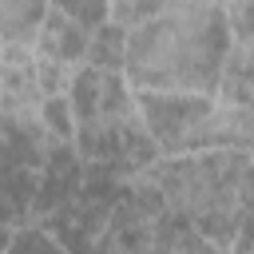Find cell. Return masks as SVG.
Instances as JSON below:
<instances>
[{"instance_id":"52a82bcc","label":"cell","mask_w":254,"mask_h":254,"mask_svg":"<svg viewBox=\"0 0 254 254\" xmlns=\"http://www.w3.org/2000/svg\"><path fill=\"white\" fill-rule=\"evenodd\" d=\"M218 107H222V147L254 155V107L222 103V99H218Z\"/></svg>"},{"instance_id":"3957f363","label":"cell","mask_w":254,"mask_h":254,"mask_svg":"<svg viewBox=\"0 0 254 254\" xmlns=\"http://www.w3.org/2000/svg\"><path fill=\"white\" fill-rule=\"evenodd\" d=\"M139 111L163 155H190V151L222 147V107L214 95L139 91Z\"/></svg>"},{"instance_id":"5b68a950","label":"cell","mask_w":254,"mask_h":254,"mask_svg":"<svg viewBox=\"0 0 254 254\" xmlns=\"http://www.w3.org/2000/svg\"><path fill=\"white\" fill-rule=\"evenodd\" d=\"M48 8H52V0H0V44L36 48Z\"/></svg>"},{"instance_id":"7c38bea8","label":"cell","mask_w":254,"mask_h":254,"mask_svg":"<svg viewBox=\"0 0 254 254\" xmlns=\"http://www.w3.org/2000/svg\"><path fill=\"white\" fill-rule=\"evenodd\" d=\"M0 91H4V83H0Z\"/></svg>"},{"instance_id":"30bf717a","label":"cell","mask_w":254,"mask_h":254,"mask_svg":"<svg viewBox=\"0 0 254 254\" xmlns=\"http://www.w3.org/2000/svg\"><path fill=\"white\" fill-rule=\"evenodd\" d=\"M75 75H79L75 64H60V60H48V56L36 52V79H40L44 95H71Z\"/></svg>"},{"instance_id":"6da1fadb","label":"cell","mask_w":254,"mask_h":254,"mask_svg":"<svg viewBox=\"0 0 254 254\" xmlns=\"http://www.w3.org/2000/svg\"><path fill=\"white\" fill-rule=\"evenodd\" d=\"M226 48H230L226 8L155 16L127 28L123 75L139 91H187L218 99Z\"/></svg>"},{"instance_id":"8fae6325","label":"cell","mask_w":254,"mask_h":254,"mask_svg":"<svg viewBox=\"0 0 254 254\" xmlns=\"http://www.w3.org/2000/svg\"><path fill=\"white\" fill-rule=\"evenodd\" d=\"M230 36H254V0H226Z\"/></svg>"},{"instance_id":"ba28073f","label":"cell","mask_w":254,"mask_h":254,"mask_svg":"<svg viewBox=\"0 0 254 254\" xmlns=\"http://www.w3.org/2000/svg\"><path fill=\"white\" fill-rule=\"evenodd\" d=\"M4 254H71L52 230H44L40 222H28V226H16L8 234V246Z\"/></svg>"},{"instance_id":"8992f818","label":"cell","mask_w":254,"mask_h":254,"mask_svg":"<svg viewBox=\"0 0 254 254\" xmlns=\"http://www.w3.org/2000/svg\"><path fill=\"white\" fill-rule=\"evenodd\" d=\"M87 67H99V71H123L127 67V28L123 24L103 20V24L91 28Z\"/></svg>"},{"instance_id":"7a4b0ae2","label":"cell","mask_w":254,"mask_h":254,"mask_svg":"<svg viewBox=\"0 0 254 254\" xmlns=\"http://www.w3.org/2000/svg\"><path fill=\"white\" fill-rule=\"evenodd\" d=\"M147 175L155 179L171 218L194 226L218 246H230L238 218L254 194V155L234 147L159 155Z\"/></svg>"},{"instance_id":"9c48e42d","label":"cell","mask_w":254,"mask_h":254,"mask_svg":"<svg viewBox=\"0 0 254 254\" xmlns=\"http://www.w3.org/2000/svg\"><path fill=\"white\" fill-rule=\"evenodd\" d=\"M40 119H44V127L56 139H64V143L75 139V107H71V95H44Z\"/></svg>"},{"instance_id":"277c9868","label":"cell","mask_w":254,"mask_h":254,"mask_svg":"<svg viewBox=\"0 0 254 254\" xmlns=\"http://www.w3.org/2000/svg\"><path fill=\"white\" fill-rule=\"evenodd\" d=\"M87 44H91V24H83L79 16H71V12L60 8V4H52L48 16H44V24H40L36 52L48 56V60L83 67V64H87Z\"/></svg>"}]
</instances>
